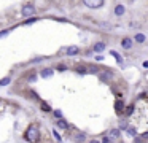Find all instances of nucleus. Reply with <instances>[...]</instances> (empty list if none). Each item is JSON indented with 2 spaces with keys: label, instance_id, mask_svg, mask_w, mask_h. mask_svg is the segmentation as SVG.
I'll use <instances>...</instances> for the list:
<instances>
[{
  "label": "nucleus",
  "instance_id": "f257e3e1",
  "mask_svg": "<svg viewBox=\"0 0 148 143\" xmlns=\"http://www.w3.org/2000/svg\"><path fill=\"white\" fill-rule=\"evenodd\" d=\"M24 137H26L27 142L30 143H37L40 140V129L37 124H30L29 127L26 129V133H24Z\"/></svg>",
  "mask_w": 148,
  "mask_h": 143
},
{
  "label": "nucleus",
  "instance_id": "f03ea898",
  "mask_svg": "<svg viewBox=\"0 0 148 143\" xmlns=\"http://www.w3.org/2000/svg\"><path fill=\"white\" fill-rule=\"evenodd\" d=\"M83 3H84V6H88V8H92V10L103 6V2H102V0H84Z\"/></svg>",
  "mask_w": 148,
  "mask_h": 143
},
{
  "label": "nucleus",
  "instance_id": "7ed1b4c3",
  "mask_svg": "<svg viewBox=\"0 0 148 143\" xmlns=\"http://www.w3.org/2000/svg\"><path fill=\"white\" fill-rule=\"evenodd\" d=\"M23 14L26 16V18L34 16V14H35V6H34L32 3H27V5H24V6H23Z\"/></svg>",
  "mask_w": 148,
  "mask_h": 143
},
{
  "label": "nucleus",
  "instance_id": "20e7f679",
  "mask_svg": "<svg viewBox=\"0 0 148 143\" xmlns=\"http://www.w3.org/2000/svg\"><path fill=\"white\" fill-rule=\"evenodd\" d=\"M115 111H116V114H121V113H124V102H123L121 99L115 102Z\"/></svg>",
  "mask_w": 148,
  "mask_h": 143
},
{
  "label": "nucleus",
  "instance_id": "39448f33",
  "mask_svg": "<svg viewBox=\"0 0 148 143\" xmlns=\"http://www.w3.org/2000/svg\"><path fill=\"white\" fill-rule=\"evenodd\" d=\"M119 135H121L119 129H112V130H108V133H107V137H108L110 140H118Z\"/></svg>",
  "mask_w": 148,
  "mask_h": 143
},
{
  "label": "nucleus",
  "instance_id": "423d86ee",
  "mask_svg": "<svg viewBox=\"0 0 148 143\" xmlns=\"http://www.w3.org/2000/svg\"><path fill=\"white\" fill-rule=\"evenodd\" d=\"M78 53H80V48L75 46V44L65 48V54H67V56H75V54H78Z\"/></svg>",
  "mask_w": 148,
  "mask_h": 143
},
{
  "label": "nucleus",
  "instance_id": "0eeeda50",
  "mask_svg": "<svg viewBox=\"0 0 148 143\" xmlns=\"http://www.w3.org/2000/svg\"><path fill=\"white\" fill-rule=\"evenodd\" d=\"M132 43H134V41H132L129 37H126V38H123V41H121V46L124 48V49H131V48H132Z\"/></svg>",
  "mask_w": 148,
  "mask_h": 143
},
{
  "label": "nucleus",
  "instance_id": "6e6552de",
  "mask_svg": "<svg viewBox=\"0 0 148 143\" xmlns=\"http://www.w3.org/2000/svg\"><path fill=\"white\" fill-rule=\"evenodd\" d=\"M103 49H105V43H103V41H97V43L94 44V51H96V53H102Z\"/></svg>",
  "mask_w": 148,
  "mask_h": 143
},
{
  "label": "nucleus",
  "instance_id": "1a4fd4ad",
  "mask_svg": "<svg viewBox=\"0 0 148 143\" xmlns=\"http://www.w3.org/2000/svg\"><path fill=\"white\" fill-rule=\"evenodd\" d=\"M112 75H113L112 70H108V72H103V73H100V79H102V81H108V79H112Z\"/></svg>",
  "mask_w": 148,
  "mask_h": 143
},
{
  "label": "nucleus",
  "instance_id": "9d476101",
  "mask_svg": "<svg viewBox=\"0 0 148 143\" xmlns=\"http://www.w3.org/2000/svg\"><path fill=\"white\" fill-rule=\"evenodd\" d=\"M148 140V132H145V133H142V135H138L137 138L134 140V143H143V142H147Z\"/></svg>",
  "mask_w": 148,
  "mask_h": 143
},
{
  "label": "nucleus",
  "instance_id": "9b49d317",
  "mask_svg": "<svg viewBox=\"0 0 148 143\" xmlns=\"http://www.w3.org/2000/svg\"><path fill=\"white\" fill-rule=\"evenodd\" d=\"M124 11H126V8L123 5H116L115 6V14L116 16H123V14H124Z\"/></svg>",
  "mask_w": 148,
  "mask_h": 143
},
{
  "label": "nucleus",
  "instance_id": "f8f14e48",
  "mask_svg": "<svg viewBox=\"0 0 148 143\" xmlns=\"http://www.w3.org/2000/svg\"><path fill=\"white\" fill-rule=\"evenodd\" d=\"M84 140H86V135H84V133H81V132L75 133V142L77 143H83Z\"/></svg>",
  "mask_w": 148,
  "mask_h": 143
},
{
  "label": "nucleus",
  "instance_id": "ddd939ff",
  "mask_svg": "<svg viewBox=\"0 0 148 143\" xmlns=\"http://www.w3.org/2000/svg\"><path fill=\"white\" fill-rule=\"evenodd\" d=\"M126 132H127L131 137H135V135H137V129H135L134 126H127V127H126Z\"/></svg>",
  "mask_w": 148,
  "mask_h": 143
},
{
  "label": "nucleus",
  "instance_id": "4468645a",
  "mask_svg": "<svg viewBox=\"0 0 148 143\" xmlns=\"http://www.w3.org/2000/svg\"><path fill=\"white\" fill-rule=\"evenodd\" d=\"M75 70H77L80 75H86V73H88V67H84V65H77V67H75Z\"/></svg>",
  "mask_w": 148,
  "mask_h": 143
},
{
  "label": "nucleus",
  "instance_id": "2eb2a0df",
  "mask_svg": "<svg viewBox=\"0 0 148 143\" xmlns=\"http://www.w3.org/2000/svg\"><path fill=\"white\" fill-rule=\"evenodd\" d=\"M40 75H42L43 78H48V76H51V75H53V68H43Z\"/></svg>",
  "mask_w": 148,
  "mask_h": 143
},
{
  "label": "nucleus",
  "instance_id": "dca6fc26",
  "mask_svg": "<svg viewBox=\"0 0 148 143\" xmlns=\"http://www.w3.org/2000/svg\"><path fill=\"white\" fill-rule=\"evenodd\" d=\"M58 127L59 129H69V122L65 119H59L58 121Z\"/></svg>",
  "mask_w": 148,
  "mask_h": 143
},
{
  "label": "nucleus",
  "instance_id": "f3484780",
  "mask_svg": "<svg viewBox=\"0 0 148 143\" xmlns=\"http://www.w3.org/2000/svg\"><path fill=\"white\" fill-rule=\"evenodd\" d=\"M134 40L137 41V43H143V41H145V35H143V34H137V35L134 37Z\"/></svg>",
  "mask_w": 148,
  "mask_h": 143
},
{
  "label": "nucleus",
  "instance_id": "a211bd4d",
  "mask_svg": "<svg viewBox=\"0 0 148 143\" xmlns=\"http://www.w3.org/2000/svg\"><path fill=\"white\" fill-rule=\"evenodd\" d=\"M88 73H99V67L97 65H88Z\"/></svg>",
  "mask_w": 148,
  "mask_h": 143
},
{
  "label": "nucleus",
  "instance_id": "6ab92c4d",
  "mask_svg": "<svg viewBox=\"0 0 148 143\" xmlns=\"http://www.w3.org/2000/svg\"><path fill=\"white\" fill-rule=\"evenodd\" d=\"M134 110H135V108H134V105H129V107L124 110V114H126V116H131V114L134 113Z\"/></svg>",
  "mask_w": 148,
  "mask_h": 143
},
{
  "label": "nucleus",
  "instance_id": "aec40b11",
  "mask_svg": "<svg viewBox=\"0 0 148 143\" xmlns=\"http://www.w3.org/2000/svg\"><path fill=\"white\" fill-rule=\"evenodd\" d=\"M112 56H113V57H115V59H116V60H118V62H119V64H121V62H123V57H121V56H119V54H118V53H116V51H112Z\"/></svg>",
  "mask_w": 148,
  "mask_h": 143
},
{
  "label": "nucleus",
  "instance_id": "412c9836",
  "mask_svg": "<svg viewBox=\"0 0 148 143\" xmlns=\"http://www.w3.org/2000/svg\"><path fill=\"white\" fill-rule=\"evenodd\" d=\"M53 135H54V138L58 140V142H61V140H62V138H61V135L58 133V130H53Z\"/></svg>",
  "mask_w": 148,
  "mask_h": 143
},
{
  "label": "nucleus",
  "instance_id": "4be33fe9",
  "mask_svg": "<svg viewBox=\"0 0 148 143\" xmlns=\"http://www.w3.org/2000/svg\"><path fill=\"white\" fill-rule=\"evenodd\" d=\"M53 114H54V116L58 118V119H62V113H61V111H59V110H56V111H54V113H53Z\"/></svg>",
  "mask_w": 148,
  "mask_h": 143
},
{
  "label": "nucleus",
  "instance_id": "5701e85b",
  "mask_svg": "<svg viewBox=\"0 0 148 143\" xmlns=\"http://www.w3.org/2000/svg\"><path fill=\"white\" fill-rule=\"evenodd\" d=\"M110 142H112V140H110L108 137H103V138H102V142H100V143H110Z\"/></svg>",
  "mask_w": 148,
  "mask_h": 143
},
{
  "label": "nucleus",
  "instance_id": "b1692460",
  "mask_svg": "<svg viewBox=\"0 0 148 143\" xmlns=\"http://www.w3.org/2000/svg\"><path fill=\"white\" fill-rule=\"evenodd\" d=\"M8 83H10V79H8V78H5V79H2V81H0V84L3 86V84H8Z\"/></svg>",
  "mask_w": 148,
  "mask_h": 143
},
{
  "label": "nucleus",
  "instance_id": "393cba45",
  "mask_svg": "<svg viewBox=\"0 0 148 143\" xmlns=\"http://www.w3.org/2000/svg\"><path fill=\"white\" fill-rule=\"evenodd\" d=\"M42 108H43V110H46V111H49V110H51V108H49L46 103H42Z\"/></svg>",
  "mask_w": 148,
  "mask_h": 143
},
{
  "label": "nucleus",
  "instance_id": "a878e982",
  "mask_svg": "<svg viewBox=\"0 0 148 143\" xmlns=\"http://www.w3.org/2000/svg\"><path fill=\"white\" fill-rule=\"evenodd\" d=\"M34 21H35V18H32V19H27V21H26V24H32Z\"/></svg>",
  "mask_w": 148,
  "mask_h": 143
},
{
  "label": "nucleus",
  "instance_id": "bb28decb",
  "mask_svg": "<svg viewBox=\"0 0 148 143\" xmlns=\"http://www.w3.org/2000/svg\"><path fill=\"white\" fill-rule=\"evenodd\" d=\"M143 67H145V68H148V60H145V62H143Z\"/></svg>",
  "mask_w": 148,
  "mask_h": 143
},
{
  "label": "nucleus",
  "instance_id": "cd10ccee",
  "mask_svg": "<svg viewBox=\"0 0 148 143\" xmlns=\"http://www.w3.org/2000/svg\"><path fill=\"white\" fill-rule=\"evenodd\" d=\"M89 143H100V140H91Z\"/></svg>",
  "mask_w": 148,
  "mask_h": 143
}]
</instances>
